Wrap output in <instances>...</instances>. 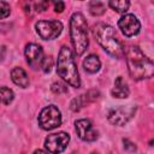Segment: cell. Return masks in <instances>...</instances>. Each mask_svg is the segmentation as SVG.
<instances>
[{
	"label": "cell",
	"mask_w": 154,
	"mask_h": 154,
	"mask_svg": "<svg viewBox=\"0 0 154 154\" xmlns=\"http://www.w3.org/2000/svg\"><path fill=\"white\" fill-rule=\"evenodd\" d=\"M126 65L130 76L135 81H142L154 76V63L147 58L136 46H128L124 49Z\"/></svg>",
	"instance_id": "cell-1"
},
{
	"label": "cell",
	"mask_w": 154,
	"mask_h": 154,
	"mask_svg": "<svg viewBox=\"0 0 154 154\" xmlns=\"http://www.w3.org/2000/svg\"><path fill=\"white\" fill-rule=\"evenodd\" d=\"M93 35L100 46L112 57L122 58L124 54V47L117 37L116 30L105 23H97L93 26Z\"/></svg>",
	"instance_id": "cell-2"
},
{
	"label": "cell",
	"mask_w": 154,
	"mask_h": 154,
	"mask_svg": "<svg viewBox=\"0 0 154 154\" xmlns=\"http://www.w3.org/2000/svg\"><path fill=\"white\" fill-rule=\"evenodd\" d=\"M57 72L71 87L73 88L81 87V78H79L78 70H77V66L73 59V54L71 49L66 46H63L60 48L58 61H57Z\"/></svg>",
	"instance_id": "cell-3"
},
{
	"label": "cell",
	"mask_w": 154,
	"mask_h": 154,
	"mask_svg": "<svg viewBox=\"0 0 154 154\" xmlns=\"http://www.w3.org/2000/svg\"><path fill=\"white\" fill-rule=\"evenodd\" d=\"M70 36H71V42L73 45L76 54L82 55L89 46V40H88L87 20L84 18V16L79 12H76L71 16V19H70Z\"/></svg>",
	"instance_id": "cell-4"
},
{
	"label": "cell",
	"mask_w": 154,
	"mask_h": 154,
	"mask_svg": "<svg viewBox=\"0 0 154 154\" xmlns=\"http://www.w3.org/2000/svg\"><path fill=\"white\" fill-rule=\"evenodd\" d=\"M61 124V113L58 107L51 105L45 107L38 116V125L43 130H53Z\"/></svg>",
	"instance_id": "cell-5"
},
{
	"label": "cell",
	"mask_w": 154,
	"mask_h": 154,
	"mask_svg": "<svg viewBox=\"0 0 154 154\" xmlns=\"http://www.w3.org/2000/svg\"><path fill=\"white\" fill-rule=\"evenodd\" d=\"M37 34L43 40H53L58 37L63 30V24L59 20H38L35 25Z\"/></svg>",
	"instance_id": "cell-6"
},
{
	"label": "cell",
	"mask_w": 154,
	"mask_h": 154,
	"mask_svg": "<svg viewBox=\"0 0 154 154\" xmlns=\"http://www.w3.org/2000/svg\"><path fill=\"white\" fill-rule=\"evenodd\" d=\"M69 141H70V136L66 132L52 134V135H48V137H46L45 148L51 154H60L67 147Z\"/></svg>",
	"instance_id": "cell-7"
},
{
	"label": "cell",
	"mask_w": 154,
	"mask_h": 154,
	"mask_svg": "<svg viewBox=\"0 0 154 154\" xmlns=\"http://www.w3.org/2000/svg\"><path fill=\"white\" fill-rule=\"evenodd\" d=\"M135 112H136V107L135 106H131V105L119 106L117 108H112L108 112L107 118L114 125H124L132 118Z\"/></svg>",
	"instance_id": "cell-8"
},
{
	"label": "cell",
	"mask_w": 154,
	"mask_h": 154,
	"mask_svg": "<svg viewBox=\"0 0 154 154\" xmlns=\"http://www.w3.org/2000/svg\"><path fill=\"white\" fill-rule=\"evenodd\" d=\"M24 53H25L26 63L29 64V66L32 70H37V69L42 67L45 57H43V51H42L41 46H38L36 43H29V45H26Z\"/></svg>",
	"instance_id": "cell-9"
},
{
	"label": "cell",
	"mask_w": 154,
	"mask_h": 154,
	"mask_svg": "<svg viewBox=\"0 0 154 154\" xmlns=\"http://www.w3.org/2000/svg\"><path fill=\"white\" fill-rule=\"evenodd\" d=\"M118 26L126 37L137 35L141 29V24L134 14H124L118 20Z\"/></svg>",
	"instance_id": "cell-10"
},
{
	"label": "cell",
	"mask_w": 154,
	"mask_h": 154,
	"mask_svg": "<svg viewBox=\"0 0 154 154\" xmlns=\"http://www.w3.org/2000/svg\"><path fill=\"white\" fill-rule=\"evenodd\" d=\"M76 131L81 140L91 142L97 138V131L94 130L93 124L89 119H79L76 122Z\"/></svg>",
	"instance_id": "cell-11"
},
{
	"label": "cell",
	"mask_w": 154,
	"mask_h": 154,
	"mask_svg": "<svg viewBox=\"0 0 154 154\" xmlns=\"http://www.w3.org/2000/svg\"><path fill=\"white\" fill-rule=\"evenodd\" d=\"M111 93L114 97H118V99H125L129 96L130 90L126 82L123 79V77H117L114 82V88L111 90Z\"/></svg>",
	"instance_id": "cell-12"
},
{
	"label": "cell",
	"mask_w": 154,
	"mask_h": 154,
	"mask_svg": "<svg viewBox=\"0 0 154 154\" xmlns=\"http://www.w3.org/2000/svg\"><path fill=\"white\" fill-rule=\"evenodd\" d=\"M11 78L14 82V84H17V85H19L22 88H26L29 85L28 75L22 67H14L11 71Z\"/></svg>",
	"instance_id": "cell-13"
},
{
	"label": "cell",
	"mask_w": 154,
	"mask_h": 154,
	"mask_svg": "<svg viewBox=\"0 0 154 154\" xmlns=\"http://www.w3.org/2000/svg\"><path fill=\"white\" fill-rule=\"evenodd\" d=\"M83 67L85 71L90 72V73H95L100 70L101 67V63H100V59L97 55L95 54H90L88 55L84 60H83Z\"/></svg>",
	"instance_id": "cell-14"
},
{
	"label": "cell",
	"mask_w": 154,
	"mask_h": 154,
	"mask_svg": "<svg viewBox=\"0 0 154 154\" xmlns=\"http://www.w3.org/2000/svg\"><path fill=\"white\" fill-rule=\"evenodd\" d=\"M89 11L93 16H101L106 11V6L101 1H91L89 2Z\"/></svg>",
	"instance_id": "cell-15"
},
{
	"label": "cell",
	"mask_w": 154,
	"mask_h": 154,
	"mask_svg": "<svg viewBox=\"0 0 154 154\" xmlns=\"http://www.w3.org/2000/svg\"><path fill=\"white\" fill-rule=\"evenodd\" d=\"M109 7H112L114 11L117 12H120V13H124L128 11L129 6H130V2L129 1H125V0H122V1H109L108 2Z\"/></svg>",
	"instance_id": "cell-16"
},
{
	"label": "cell",
	"mask_w": 154,
	"mask_h": 154,
	"mask_svg": "<svg viewBox=\"0 0 154 154\" xmlns=\"http://www.w3.org/2000/svg\"><path fill=\"white\" fill-rule=\"evenodd\" d=\"M13 91L10 88L1 87V101L4 105H10V102L13 100Z\"/></svg>",
	"instance_id": "cell-17"
},
{
	"label": "cell",
	"mask_w": 154,
	"mask_h": 154,
	"mask_svg": "<svg viewBox=\"0 0 154 154\" xmlns=\"http://www.w3.org/2000/svg\"><path fill=\"white\" fill-rule=\"evenodd\" d=\"M84 96L82 95V96H79V97H75L72 101H71V103H70V108L73 111V112H77V111H79L81 109V107L84 105Z\"/></svg>",
	"instance_id": "cell-18"
},
{
	"label": "cell",
	"mask_w": 154,
	"mask_h": 154,
	"mask_svg": "<svg viewBox=\"0 0 154 154\" xmlns=\"http://www.w3.org/2000/svg\"><path fill=\"white\" fill-rule=\"evenodd\" d=\"M52 91L55 94H64L67 91V87L60 82H55L52 84Z\"/></svg>",
	"instance_id": "cell-19"
},
{
	"label": "cell",
	"mask_w": 154,
	"mask_h": 154,
	"mask_svg": "<svg viewBox=\"0 0 154 154\" xmlns=\"http://www.w3.org/2000/svg\"><path fill=\"white\" fill-rule=\"evenodd\" d=\"M52 66H53V60L51 57H45V60L42 63V70L43 72H49L52 70Z\"/></svg>",
	"instance_id": "cell-20"
},
{
	"label": "cell",
	"mask_w": 154,
	"mask_h": 154,
	"mask_svg": "<svg viewBox=\"0 0 154 154\" xmlns=\"http://www.w3.org/2000/svg\"><path fill=\"white\" fill-rule=\"evenodd\" d=\"M0 11H1V18H6L10 14V5L5 1H0Z\"/></svg>",
	"instance_id": "cell-21"
},
{
	"label": "cell",
	"mask_w": 154,
	"mask_h": 154,
	"mask_svg": "<svg viewBox=\"0 0 154 154\" xmlns=\"http://www.w3.org/2000/svg\"><path fill=\"white\" fill-rule=\"evenodd\" d=\"M48 7V1H38V2H35V8L37 12H42L45 10H47Z\"/></svg>",
	"instance_id": "cell-22"
},
{
	"label": "cell",
	"mask_w": 154,
	"mask_h": 154,
	"mask_svg": "<svg viewBox=\"0 0 154 154\" xmlns=\"http://www.w3.org/2000/svg\"><path fill=\"white\" fill-rule=\"evenodd\" d=\"M64 8H65V4L63 2V1H55L54 2V11L55 12H63L64 11Z\"/></svg>",
	"instance_id": "cell-23"
},
{
	"label": "cell",
	"mask_w": 154,
	"mask_h": 154,
	"mask_svg": "<svg viewBox=\"0 0 154 154\" xmlns=\"http://www.w3.org/2000/svg\"><path fill=\"white\" fill-rule=\"evenodd\" d=\"M124 147H125V149H128L130 152H135L136 150V146L134 143H131L129 140H124Z\"/></svg>",
	"instance_id": "cell-24"
},
{
	"label": "cell",
	"mask_w": 154,
	"mask_h": 154,
	"mask_svg": "<svg viewBox=\"0 0 154 154\" xmlns=\"http://www.w3.org/2000/svg\"><path fill=\"white\" fill-rule=\"evenodd\" d=\"M34 154H46L43 150H41V149H37V150H35L34 152Z\"/></svg>",
	"instance_id": "cell-25"
},
{
	"label": "cell",
	"mask_w": 154,
	"mask_h": 154,
	"mask_svg": "<svg viewBox=\"0 0 154 154\" xmlns=\"http://www.w3.org/2000/svg\"><path fill=\"white\" fill-rule=\"evenodd\" d=\"M93 154H96V153H93Z\"/></svg>",
	"instance_id": "cell-26"
},
{
	"label": "cell",
	"mask_w": 154,
	"mask_h": 154,
	"mask_svg": "<svg viewBox=\"0 0 154 154\" xmlns=\"http://www.w3.org/2000/svg\"><path fill=\"white\" fill-rule=\"evenodd\" d=\"M72 154H75V153H72Z\"/></svg>",
	"instance_id": "cell-27"
}]
</instances>
